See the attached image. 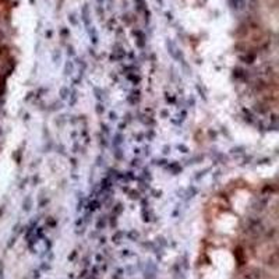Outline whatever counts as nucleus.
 Masks as SVG:
<instances>
[{"mask_svg": "<svg viewBox=\"0 0 279 279\" xmlns=\"http://www.w3.org/2000/svg\"><path fill=\"white\" fill-rule=\"evenodd\" d=\"M229 3H230V6L233 7L234 10H240L244 6V2H243V0H229Z\"/></svg>", "mask_w": 279, "mask_h": 279, "instance_id": "f257e3e1", "label": "nucleus"}]
</instances>
